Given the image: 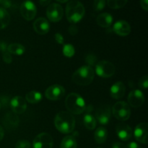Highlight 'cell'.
I'll return each instance as SVG.
<instances>
[{
  "mask_svg": "<svg viewBox=\"0 0 148 148\" xmlns=\"http://www.w3.org/2000/svg\"><path fill=\"white\" fill-rule=\"evenodd\" d=\"M54 125L58 131L63 134L72 132L75 127V119L73 114L68 111H61L54 118Z\"/></svg>",
  "mask_w": 148,
  "mask_h": 148,
  "instance_id": "1",
  "label": "cell"
},
{
  "mask_svg": "<svg viewBox=\"0 0 148 148\" xmlns=\"http://www.w3.org/2000/svg\"><path fill=\"white\" fill-rule=\"evenodd\" d=\"M65 12L68 21L72 24H76L83 18L85 9L79 1L72 0L66 4Z\"/></svg>",
  "mask_w": 148,
  "mask_h": 148,
  "instance_id": "2",
  "label": "cell"
},
{
  "mask_svg": "<svg viewBox=\"0 0 148 148\" xmlns=\"http://www.w3.org/2000/svg\"><path fill=\"white\" fill-rule=\"evenodd\" d=\"M65 106L68 112L72 114H81L85 111V102L79 94L72 92L65 99Z\"/></svg>",
  "mask_w": 148,
  "mask_h": 148,
  "instance_id": "3",
  "label": "cell"
},
{
  "mask_svg": "<svg viewBox=\"0 0 148 148\" xmlns=\"http://www.w3.org/2000/svg\"><path fill=\"white\" fill-rule=\"evenodd\" d=\"M95 71L90 66L79 67L72 75V79L75 84L80 86H87L93 81Z\"/></svg>",
  "mask_w": 148,
  "mask_h": 148,
  "instance_id": "4",
  "label": "cell"
},
{
  "mask_svg": "<svg viewBox=\"0 0 148 148\" xmlns=\"http://www.w3.org/2000/svg\"><path fill=\"white\" fill-rule=\"evenodd\" d=\"M112 113L114 116L119 121H127L131 115L130 106L125 101H119L112 107Z\"/></svg>",
  "mask_w": 148,
  "mask_h": 148,
  "instance_id": "5",
  "label": "cell"
},
{
  "mask_svg": "<svg viewBox=\"0 0 148 148\" xmlns=\"http://www.w3.org/2000/svg\"><path fill=\"white\" fill-rule=\"evenodd\" d=\"M116 67L108 61H100L95 65V72L101 77H111L115 74Z\"/></svg>",
  "mask_w": 148,
  "mask_h": 148,
  "instance_id": "6",
  "label": "cell"
},
{
  "mask_svg": "<svg viewBox=\"0 0 148 148\" xmlns=\"http://www.w3.org/2000/svg\"><path fill=\"white\" fill-rule=\"evenodd\" d=\"M20 13L26 20H33L37 13V8L34 3L30 0H25L20 6Z\"/></svg>",
  "mask_w": 148,
  "mask_h": 148,
  "instance_id": "7",
  "label": "cell"
},
{
  "mask_svg": "<svg viewBox=\"0 0 148 148\" xmlns=\"http://www.w3.org/2000/svg\"><path fill=\"white\" fill-rule=\"evenodd\" d=\"M46 15L51 22L57 23L60 21L64 15V10L62 6L59 4L53 3L48 7L46 10Z\"/></svg>",
  "mask_w": 148,
  "mask_h": 148,
  "instance_id": "8",
  "label": "cell"
},
{
  "mask_svg": "<svg viewBox=\"0 0 148 148\" xmlns=\"http://www.w3.org/2000/svg\"><path fill=\"white\" fill-rule=\"evenodd\" d=\"M53 139L49 134L42 132L35 137L33 143V148H52Z\"/></svg>",
  "mask_w": 148,
  "mask_h": 148,
  "instance_id": "9",
  "label": "cell"
},
{
  "mask_svg": "<svg viewBox=\"0 0 148 148\" xmlns=\"http://www.w3.org/2000/svg\"><path fill=\"white\" fill-rule=\"evenodd\" d=\"M65 94V89L60 85H53L46 89L45 95L50 101H58L62 99Z\"/></svg>",
  "mask_w": 148,
  "mask_h": 148,
  "instance_id": "10",
  "label": "cell"
},
{
  "mask_svg": "<svg viewBox=\"0 0 148 148\" xmlns=\"http://www.w3.org/2000/svg\"><path fill=\"white\" fill-rule=\"evenodd\" d=\"M145 102V95L140 90H134L131 91L128 95L129 106L133 108H139L143 105Z\"/></svg>",
  "mask_w": 148,
  "mask_h": 148,
  "instance_id": "11",
  "label": "cell"
},
{
  "mask_svg": "<svg viewBox=\"0 0 148 148\" xmlns=\"http://www.w3.org/2000/svg\"><path fill=\"white\" fill-rule=\"evenodd\" d=\"M10 108L15 114H21L27 109V103L22 96H15L10 101Z\"/></svg>",
  "mask_w": 148,
  "mask_h": 148,
  "instance_id": "12",
  "label": "cell"
},
{
  "mask_svg": "<svg viewBox=\"0 0 148 148\" xmlns=\"http://www.w3.org/2000/svg\"><path fill=\"white\" fill-rule=\"evenodd\" d=\"M148 124L147 123H140L134 130V137L139 143L147 144L148 143Z\"/></svg>",
  "mask_w": 148,
  "mask_h": 148,
  "instance_id": "13",
  "label": "cell"
},
{
  "mask_svg": "<svg viewBox=\"0 0 148 148\" xmlns=\"http://www.w3.org/2000/svg\"><path fill=\"white\" fill-rule=\"evenodd\" d=\"M96 119L98 122L103 125L108 124L111 119V108L109 106L104 105L100 107L95 113Z\"/></svg>",
  "mask_w": 148,
  "mask_h": 148,
  "instance_id": "14",
  "label": "cell"
},
{
  "mask_svg": "<svg viewBox=\"0 0 148 148\" xmlns=\"http://www.w3.org/2000/svg\"><path fill=\"white\" fill-rule=\"evenodd\" d=\"M113 30L118 36H127L131 33V26L125 20H119L114 23Z\"/></svg>",
  "mask_w": 148,
  "mask_h": 148,
  "instance_id": "15",
  "label": "cell"
},
{
  "mask_svg": "<svg viewBox=\"0 0 148 148\" xmlns=\"http://www.w3.org/2000/svg\"><path fill=\"white\" fill-rule=\"evenodd\" d=\"M33 29L38 35H45L50 30V24L44 17H38L33 23Z\"/></svg>",
  "mask_w": 148,
  "mask_h": 148,
  "instance_id": "16",
  "label": "cell"
},
{
  "mask_svg": "<svg viewBox=\"0 0 148 148\" xmlns=\"http://www.w3.org/2000/svg\"><path fill=\"white\" fill-rule=\"evenodd\" d=\"M116 134L122 141H128L132 136V128L126 124H119L116 126Z\"/></svg>",
  "mask_w": 148,
  "mask_h": 148,
  "instance_id": "17",
  "label": "cell"
},
{
  "mask_svg": "<svg viewBox=\"0 0 148 148\" xmlns=\"http://www.w3.org/2000/svg\"><path fill=\"white\" fill-rule=\"evenodd\" d=\"M2 123L7 130H14L18 127L19 118L14 113H7L3 119Z\"/></svg>",
  "mask_w": 148,
  "mask_h": 148,
  "instance_id": "18",
  "label": "cell"
},
{
  "mask_svg": "<svg viewBox=\"0 0 148 148\" xmlns=\"http://www.w3.org/2000/svg\"><path fill=\"white\" fill-rule=\"evenodd\" d=\"M126 87L122 82H116L111 86L110 90L111 96L114 99L119 100L125 95Z\"/></svg>",
  "mask_w": 148,
  "mask_h": 148,
  "instance_id": "19",
  "label": "cell"
},
{
  "mask_svg": "<svg viewBox=\"0 0 148 148\" xmlns=\"http://www.w3.org/2000/svg\"><path fill=\"white\" fill-rule=\"evenodd\" d=\"M96 23L100 27L107 28L112 25L113 17L111 14L107 12L100 14L96 18Z\"/></svg>",
  "mask_w": 148,
  "mask_h": 148,
  "instance_id": "20",
  "label": "cell"
},
{
  "mask_svg": "<svg viewBox=\"0 0 148 148\" xmlns=\"http://www.w3.org/2000/svg\"><path fill=\"white\" fill-rule=\"evenodd\" d=\"M107 137H108V132L103 127H98L94 134V138L98 144H103L105 143L107 140Z\"/></svg>",
  "mask_w": 148,
  "mask_h": 148,
  "instance_id": "21",
  "label": "cell"
},
{
  "mask_svg": "<svg viewBox=\"0 0 148 148\" xmlns=\"http://www.w3.org/2000/svg\"><path fill=\"white\" fill-rule=\"evenodd\" d=\"M42 99V95L40 92L36 90L30 91L25 95V101L29 103L36 104L40 102Z\"/></svg>",
  "mask_w": 148,
  "mask_h": 148,
  "instance_id": "22",
  "label": "cell"
},
{
  "mask_svg": "<svg viewBox=\"0 0 148 148\" xmlns=\"http://www.w3.org/2000/svg\"><path fill=\"white\" fill-rule=\"evenodd\" d=\"M7 50L10 53L17 55V56L23 55L25 51L24 46L20 43H11L7 46Z\"/></svg>",
  "mask_w": 148,
  "mask_h": 148,
  "instance_id": "23",
  "label": "cell"
},
{
  "mask_svg": "<svg viewBox=\"0 0 148 148\" xmlns=\"http://www.w3.org/2000/svg\"><path fill=\"white\" fill-rule=\"evenodd\" d=\"M10 23V15L8 12L0 7V30L4 29Z\"/></svg>",
  "mask_w": 148,
  "mask_h": 148,
  "instance_id": "24",
  "label": "cell"
},
{
  "mask_svg": "<svg viewBox=\"0 0 148 148\" xmlns=\"http://www.w3.org/2000/svg\"><path fill=\"white\" fill-rule=\"evenodd\" d=\"M61 148H77V144L73 136H66L64 137L61 143Z\"/></svg>",
  "mask_w": 148,
  "mask_h": 148,
  "instance_id": "25",
  "label": "cell"
},
{
  "mask_svg": "<svg viewBox=\"0 0 148 148\" xmlns=\"http://www.w3.org/2000/svg\"><path fill=\"white\" fill-rule=\"evenodd\" d=\"M83 121L85 127H86L88 130H92L95 128V127H96V119H95V117L92 115H91V114H85V115L84 116Z\"/></svg>",
  "mask_w": 148,
  "mask_h": 148,
  "instance_id": "26",
  "label": "cell"
},
{
  "mask_svg": "<svg viewBox=\"0 0 148 148\" xmlns=\"http://www.w3.org/2000/svg\"><path fill=\"white\" fill-rule=\"evenodd\" d=\"M128 0H107L108 6L111 9L118 10L124 7L127 4Z\"/></svg>",
  "mask_w": 148,
  "mask_h": 148,
  "instance_id": "27",
  "label": "cell"
},
{
  "mask_svg": "<svg viewBox=\"0 0 148 148\" xmlns=\"http://www.w3.org/2000/svg\"><path fill=\"white\" fill-rule=\"evenodd\" d=\"M75 50L72 44H65L63 47V53L66 57L71 58L75 55Z\"/></svg>",
  "mask_w": 148,
  "mask_h": 148,
  "instance_id": "28",
  "label": "cell"
},
{
  "mask_svg": "<svg viewBox=\"0 0 148 148\" xmlns=\"http://www.w3.org/2000/svg\"><path fill=\"white\" fill-rule=\"evenodd\" d=\"M106 0H94L93 10L95 12L102 11L106 7Z\"/></svg>",
  "mask_w": 148,
  "mask_h": 148,
  "instance_id": "29",
  "label": "cell"
},
{
  "mask_svg": "<svg viewBox=\"0 0 148 148\" xmlns=\"http://www.w3.org/2000/svg\"><path fill=\"white\" fill-rule=\"evenodd\" d=\"M85 62H86V63L88 64L90 66H93V65H95V62H97V58L96 56L94 54H92V53H89V54L87 55L86 57H85Z\"/></svg>",
  "mask_w": 148,
  "mask_h": 148,
  "instance_id": "30",
  "label": "cell"
},
{
  "mask_svg": "<svg viewBox=\"0 0 148 148\" xmlns=\"http://www.w3.org/2000/svg\"><path fill=\"white\" fill-rule=\"evenodd\" d=\"M139 87L143 89H147L148 88V76L147 75L142 77L139 80Z\"/></svg>",
  "mask_w": 148,
  "mask_h": 148,
  "instance_id": "31",
  "label": "cell"
},
{
  "mask_svg": "<svg viewBox=\"0 0 148 148\" xmlns=\"http://www.w3.org/2000/svg\"><path fill=\"white\" fill-rule=\"evenodd\" d=\"M30 143L27 140H19L15 144V148H30Z\"/></svg>",
  "mask_w": 148,
  "mask_h": 148,
  "instance_id": "32",
  "label": "cell"
},
{
  "mask_svg": "<svg viewBox=\"0 0 148 148\" xmlns=\"http://www.w3.org/2000/svg\"><path fill=\"white\" fill-rule=\"evenodd\" d=\"M2 56H3V60L4 62L7 64H11L12 62V57L11 56V53H9L7 51H6L2 52Z\"/></svg>",
  "mask_w": 148,
  "mask_h": 148,
  "instance_id": "33",
  "label": "cell"
},
{
  "mask_svg": "<svg viewBox=\"0 0 148 148\" xmlns=\"http://www.w3.org/2000/svg\"><path fill=\"white\" fill-rule=\"evenodd\" d=\"M12 2L11 0H0V6L1 8L4 9H9L12 7Z\"/></svg>",
  "mask_w": 148,
  "mask_h": 148,
  "instance_id": "34",
  "label": "cell"
},
{
  "mask_svg": "<svg viewBox=\"0 0 148 148\" xmlns=\"http://www.w3.org/2000/svg\"><path fill=\"white\" fill-rule=\"evenodd\" d=\"M69 30V34L72 35V36H75L78 33V28L75 24H72V25L69 26V30Z\"/></svg>",
  "mask_w": 148,
  "mask_h": 148,
  "instance_id": "35",
  "label": "cell"
},
{
  "mask_svg": "<svg viewBox=\"0 0 148 148\" xmlns=\"http://www.w3.org/2000/svg\"><path fill=\"white\" fill-rule=\"evenodd\" d=\"M54 38H55V40H56V41L59 44H64V39L63 36H62V34H60V33H56L54 36Z\"/></svg>",
  "mask_w": 148,
  "mask_h": 148,
  "instance_id": "36",
  "label": "cell"
},
{
  "mask_svg": "<svg viewBox=\"0 0 148 148\" xmlns=\"http://www.w3.org/2000/svg\"><path fill=\"white\" fill-rule=\"evenodd\" d=\"M140 5H141V7L145 10V11H147L148 0H140Z\"/></svg>",
  "mask_w": 148,
  "mask_h": 148,
  "instance_id": "37",
  "label": "cell"
},
{
  "mask_svg": "<svg viewBox=\"0 0 148 148\" xmlns=\"http://www.w3.org/2000/svg\"><path fill=\"white\" fill-rule=\"evenodd\" d=\"M127 148H141V147L135 142H131L127 145Z\"/></svg>",
  "mask_w": 148,
  "mask_h": 148,
  "instance_id": "38",
  "label": "cell"
},
{
  "mask_svg": "<svg viewBox=\"0 0 148 148\" xmlns=\"http://www.w3.org/2000/svg\"><path fill=\"white\" fill-rule=\"evenodd\" d=\"M112 148H127V145L121 143H115L112 145Z\"/></svg>",
  "mask_w": 148,
  "mask_h": 148,
  "instance_id": "39",
  "label": "cell"
},
{
  "mask_svg": "<svg viewBox=\"0 0 148 148\" xmlns=\"http://www.w3.org/2000/svg\"><path fill=\"white\" fill-rule=\"evenodd\" d=\"M51 2V0H39V4L43 7L49 5Z\"/></svg>",
  "mask_w": 148,
  "mask_h": 148,
  "instance_id": "40",
  "label": "cell"
},
{
  "mask_svg": "<svg viewBox=\"0 0 148 148\" xmlns=\"http://www.w3.org/2000/svg\"><path fill=\"white\" fill-rule=\"evenodd\" d=\"M4 129H3V127H1V125H0V142L2 140L3 137H4Z\"/></svg>",
  "mask_w": 148,
  "mask_h": 148,
  "instance_id": "41",
  "label": "cell"
},
{
  "mask_svg": "<svg viewBox=\"0 0 148 148\" xmlns=\"http://www.w3.org/2000/svg\"><path fill=\"white\" fill-rule=\"evenodd\" d=\"M57 1H59V2H61V3H65V2H67V1H69V0H56Z\"/></svg>",
  "mask_w": 148,
  "mask_h": 148,
  "instance_id": "42",
  "label": "cell"
},
{
  "mask_svg": "<svg viewBox=\"0 0 148 148\" xmlns=\"http://www.w3.org/2000/svg\"><path fill=\"white\" fill-rule=\"evenodd\" d=\"M1 103H0V110H1Z\"/></svg>",
  "mask_w": 148,
  "mask_h": 148,
  "instance_id": "43",
  "label": "cell"
},
{
  "mask_svg": "<svg viewBox=\"0 0 148 148\" xmlns=\"http://www.w3.org/2000/svg\"><path fill=\"white\" fill-rule=\"evenodd\" d=\"M98 148H101V147H98Z\"/></svg>",
  "mask_w": 148,
  "mask_h": 148,
  "instance_id": "44",
  "label": "cell"
}]
</instances>
